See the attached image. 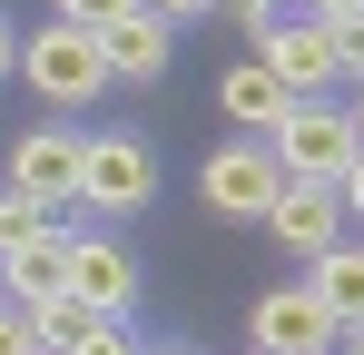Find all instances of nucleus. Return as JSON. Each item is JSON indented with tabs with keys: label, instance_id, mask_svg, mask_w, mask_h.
<instances>
[{
	"label": "nucleus",
	"instance_id": "nucleus-17",
	"mask_svg": "<svg viewBox=\"0 0 364 355\" xmlns=\"http://www.w3.org/2000/svg\"><path fill=\"white\" fill-rule=\"evenodd\" d=\"M69 355H138L128 346V316H89V336H79Z\"/></svg>",
	"mask_w": 364,
	"mask_h": 355
},
{
	"label": "nucleus",
	"instance_id": "nucleus-26",
	"mask_svg": "<svg viewBox=\"0 0 364 355\" xmlns=\"http://www.w3.org/2000/svg\"><path fill=\"white\" fill-rule=\"evenodd\" d=\"M355 138H364V89H355Z\"/></svg>",
	"mask_w": 364,
	"mask_h": 355
},
{
	"label": "nucleus",
	"instance_id": "nucleus-4",
	"mask_svg": "<svg viewBox=\"0 0 364 355\" xmlns=\"http://www.w3.org/2000/svg\"><path fill=\"white\" fill-rule=\"evenodd\" d=\"M246 40H256V59H266L296 99H315V89L335 79V20H325V10H305V20L266 10V20H246Z\"/></svg>",
	"mask_w": 364,
	"mask_h": 355
},
{
	"label": "nucleus",
	"instance_id": "nucleus-14",
	"mask_svg": "<svg viewBox=\"0 0 364 355\" xmlns=\"http://www.w3.org/2000/svg\"><path fill=\"white\" fill-rule=\"evenodd\" d=\"M40 237H60V207L40 187H0V257L10 247H40Z\"/></svg>",
	"mask_w": 364,
	"mask_h": 355
},
{
	"label": "nucleus",
	"instance_id": "nucleus-13",
	"mask_svg": "<svg viewBox=\"0 0 364 355\" xmlns=\"http://www.w3.org/2000/svg\"><path fill=\"white\" fill-rule=\"evenodd\" d=\"M60 257H69V227H60V237H40V247H10V257H0V296H10V306L60 296Z\"/></svg>",
	"mask_w": 364,
	"mask_h": 355
},
{
	"label": "nucleus",
	"instance_id": "nucleus-22",
	"mask_svg": "<svg viewBox=\"0 0 364 355\" xmlns=\"http://www.w3.org/2000/svg\"><path fill=\"white\" fill-rule=\"evenodd\" d=\"M217 10H227V20H266L276 0H217Z\"/></svg>",
	"mask_w": 364,
	"mask_h": 355
},
{
	"label": "nucleus",
	"instance_id": "nucleus-18",
	"mask_svg": "<svg viewBox=\"0 0 364 355\" xmlns=\"http://www.w3.org/2000/svg\"><path fill=\"white\" fill-rule=\"evenodd\" d=\"M50 10H60V20H79V30H109V20H128L138 0H50Z\"/></svg>",
	"mask_w": 364,
	"mask_h": 355
},
{
	"label": "nucleus",
	"instance_id": "nucleus-21",
	"mask_svg": "<svg viewBox=\"0 0 364 355\" xmlns=\"http://www.w3.org/2000/svg\"><path fill=\"white\" fill-rule=\"evenodd\" d=\"M158 20H197V10H217V0H148Z\"/></svg>",
	"mask_w": 364,
	"mask_h": 355
},
{
	"label": "nucleus",
	"instance_id": "nucleus-6",
	"mask_svg": "<svg viewBox=\"0 0 364 355\" xmlns=\"http://www.w3.org/2000/svg\"><path fill=\"white\" fill-rule=\"evenodd\" d=\"M246 336H256V346H276V355H335V346H345L335 306H325L315 287H276V296H256Z\"/></svg>",
	"mask_w": 364,
	"mask_h": 355
},
{
	"label": "nucleus",
	"instance_id": "nucleus-8",
	"mask_svg": "<svg viewBox=\"0 0 364 355\" xmlns=\"http://www.w3.org/2000/svg\"><path fill=\"white\" fill-rule=\"evenodd\" d=\"M60 287L79 296L89 316H128V306H138V267H128V247H119V237H69Z\"/></svg>",
	"mask_w": 364,
	"mask_h": 355
},
{
	"label": "nucleus",
	"instance_id": "nucleus-27",
	"mask_svg": "<svg viewBox=\"0 0 364 355\" xmlns=\"http://www.w3.org/2000/svg\"><path fill=\"white\" fill-rule=\"evenodd\" d=\"M138 355H187V346H138Z\"/></svg>",
	"mask_w": 364,
	"mask_h": 355
},
{
	"label": "nucleus",
	"instance_id": "nucleus-19",
	"mask_svg": "<svg viewBox=\"0 0 364 355\" xmlns=\"http://www.w3.org/2000/svg\"><path fill=\"white\" fill-rule=\"evenodd\" d=\"M0 355H50V346H40V326H30L10 296H0Z\"/></svg>",
	"mask_w": 364,
	"mask_h": 355
},
{
	"label": "nucleus",
	"instance_id": "nucleus-24",
	"mask_svg": "<svg viewBox=\"0 0 364 355\" xmlns=\"http://www.w3.org/2000/svg\"><path fill=\"white\" fill-rule=\"evenodd\" d=\"M305 10H325V20H345V10H364V0H305Z\"/></svg>",
	"mask_w": 364,
	"mask_h": 355
},
{
	"label": "nucleus",
	"instance_id": "nucleus-16",
	"mask_svg": "<svg viewBox=\"0 0 364 355\" xmlns=\"http://www.w3.org/2000/svg\"><path fill=\"white\" fill-rule=\"evenodd\" d=\"M335 79H355V89H364V10L335 20Z\"/></svg>",
	"mask_w": 364,
	"mask_h": 355
},
{
	"label": "nucleus",
	"instance_id": "nucleus-28",
	"mask_svg": "<svg viewBox=\"0 0 364 355\" xmlns=\"http://www.w3.org/2000/svg\"><path fill=\"white\" fill-rule=\"evenodd\" d=\"M246 355H276V346H246Z\"/></svg>",
	"mask_w": 364,
	"mask_h": 355
},
{
	"label": "nucleus",
	"instance_id": "nucleus-20",
	"mask_svg": "<svg viewBox=\"0 0 364 355\" xmlns=\"http://www.w3.org/2000/svg\"><path fill=\"white\" fill-rule=\"evenodd\" d=\"M335 187H345V217H364V148H355V168L335 178Z\"/></svg>",
	"mask_w": 364,
	"mask_h": 355
},
{
	"label": "nucleus",
	"instance_id": "nucleus-1",
	"mask_svg": "<svg viewBox=\"0 0 364 355\" xmlns=\"http://www.w3.org/2000/svg\"><path fill=\"white\" fill-rule=\"evenodd\" d=\"M20 79H30L50 109H89V99L109 89V50H99V30L50 20V30H30V40H20Z\"/></svg>",
	"mask_w": 364,
	"mask_h": 355
},
{
	"label": "nucleus",
	"instance_id": "nucleus-5",
	"mask_svg": "<svg viewBox=\"0 0 364 355\" xmlns=\"http://www.w3.org/2000/svg\"><path fill=\"white\" fill-rule=\"evenodd\" d=\"M148 197H158V158H148V138H128V128L89 138V168H79V207H89V217H138Z\"/></svg>",
	"mask_w": 364,
	"mask_h": 355
},
{
	"label": "nucleus",
	"instance_id": "nucleus-11",
	"mask_svg": "<svg viewBox=\"0 0 364 355\" xmlns=\"http://www.w3.org/2000/svg\"><path fill=\"white\" fill-rule=\"evenodd\" d=\"M217 109L237 118V128H256V138H266V128H276V118L296 109V89H286V79H276V69H266V59H237V69H227V79H217Z\"/></svg>",
	"mask_w": 364,
	"mask_h": 355
},
{
	"label": "nucleus",
	"instance_id": "nucleus-25",
	"mask_svg": "<svg viewBox=\"0 0 364 355\" xmlns=\"http://www.w3.org/2000/svg\"><path fill=\"white\" fill-rule=\"evenodd\" d=\"M345 355H364V326H355V336H345Z\"/></svg>",
	"mask_w": 364,
	"mask_h": 355
},
{
	"label": "nucleus",
	"instance_id": "nucleus-23",
	"mask_svg": "<svg viewBox=\"0 0 364 355\" xmlns=\"http://www.w3.org/2000/svg\"><path fill=\"white\" fill-rule=\"evenodd\" d=\"M10 69H20V40H10V20H0V79H10Z\"/></svg>",
	"mask_w": 364,
	"mask_h": 355
},
{
	"label": "nucleus",
	"instance_id": "nucleus-7",
	"mask_svg": "<svg viewBox=\"0 0 364 355\" xmlns=\"http://www.w3.org/2000/svg\"><path fill=\"white\" fill-rule=\"evenodd\" d=\"M266 237H276L286 257L335 247V237H345V187H335V178H286V187H276V207H266Z\"/></svg>",
	"mask_w": 364,
	"mask_h": 355
},
{
	"label": "nucleus",
	"instance_id": "nucleus-12",
	"mask_svg": "<svg viewBox=\"0 0 364 355\" xmlns=\"http://www.w3.org/2000/svg\"><path fill=\"white\" fill-rule=\"evenodd\" d=\"M305 287L325 296V306H335V326L355 336V326H364V247H355V237L315 247V257H305Z\"/></svg>",
	"mask_w": 364,
	"mask_h": 355
},
{
	"label": "nucleus",
	"instance_id": "nucleus-3",
	"mask_svg": "<svg viewBox=\"0 0 364 355\" xmlns=\"http://www.w3.org/2000/svg\"><path fill=\"white\" fill-rule=\"evenodd\" d=\"M266 148L286 158V178H345L355 168V109H335V99H296V109L266 128Z\"/></svg>",
	"mask_w": 364,
	"mask_h": 355
},
{
	"label": "nucleus",
	"instance_id": "nucleus-15",
	"mask_svg": "<svg viewBox=\"0 0 364 355\" xmlns=\"http://www.w3.org/2000/svg\"><path fill=\"white\" fill-rule=\"evenodd\" d=\"M20 316H30V326H40V346H50V355H69V346H79V336H89V306H79V296H40V306H20Z\"/></svg>",
	"mask_w": 364,
	"mask_h": 355
},
{
	"label": "nucleus",
	"instance_id": "nucleus-10",
	"mask_svg": "<svg viewBox=\"0 0 364 355\" xmlns=\"http://www.w3.org/2000/svg\"><path fill=\"white\" fill-rule=\"evenodd\" d=\"M99 50H109V79H138V89H148V79H168V50H178V20H158V10L138 0L128 20H109V30H99Z\"/></svg>",
	"mask_w": 364,
	"mask_h": 355
},
{
	"label": "nucleus",
	"instance_id": "nucleus-9",
	"mask_svg": "<svg viewBox=\"0 0 364 355\" xmlns=\"http://www.w3.org/2000/svg\"><path fill=\"white\" fill-rule=\"evenodd\" d=\"M79 168H89V138H79V128H30V138L10 148V187H40L50 207L79 197Z\"/></svg>",
	"mask_w": 364,
	"mask_h": 355
},
{
	"label": "nucleus",
	"instance_id": "nucleus-2",
	"mask_svg": "<svg viewBox=\"0 0 364 355\" xmlns=\"http://www.w3.org/2000/svg\"><path fill=\"white\" fill-rule=\"evenodd\" d=\"M276 187H286V158H276L256 128H246V138H227V148L197 168V197H207V217H227V227H266Z\"/></svg>",
	"mask_w": 364,
	"mask_h": 355
}]
</instances>
